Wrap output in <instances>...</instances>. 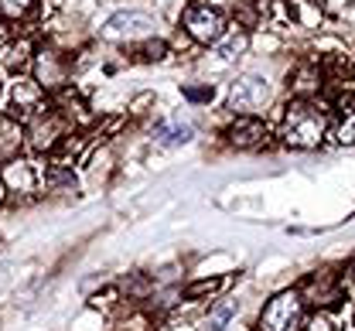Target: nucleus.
I'll return each instance as SVG.
<instances>
[{"label": "nucleus", "mask_w": 355, "mask_h": 331, "mask_svg": "<svg viewBox=\"0 0 355 331\" xmlns=\"http://www.w3.org/2000/svg\"><path fill=\"white\" fill-rule=\"evenodd\" d=\"M328 120L324 113H318L308 99H297L294 106H287V120H284V141L291 147H318V141L324 137Z\"/></svg>", "instance_id": "obj_1"}, {"label": "nucleus", "mask_w": 355, "mask_h": 331, "mask_svg": "<svg viewBox=\"0 0 355 331\" xmlns=\"http://www.w3.org/2000/svg\"><path fill=\"white\" fill-rule=\"evenodd\" d=\"M181 24H184V31H188L195 42L212 45V42H219V38H222L225 17H222V10H216V7H205V3H188V7H184V14H181Z\"/></svg>", "instance_id": "obj_2"}, {"label": "nucleus", "mask_w": 355, "mask_h": 331, "mask_svg": "<svg viewBox=\"0 0 355 331\" xmlns=\"http://www.w3.org/2000/svg\"><path fill=\"white\" fill-rule=\"evenodd\" d=\"M297 325H301V294H294V290L277 294L260 314L263 331H297Z\"/></svg>", "instance_id": "obj_3"}, {"label": "nucleus", "mask_w": 355, "mask_h": 331, "mask_svg": "<svg viewBox=\"0 0 355 331\" xmlns=\"http://www.w3.org/2000/svg\"><path fill=\"white\" fill-rule=\"evenodd\" d=\"M154 31V17L144 14V10H120L106 21L103 28V38L110 42H137V38H147Z\"/></svg>", "instance_id": "obj_4"}, {"label": "nucleus", "mask_w": 355, "mask_h": 331, "mask_svg": "<svg viewBox=\"0 0 355 331\" xmlns=\"http://www.w3.org/2000/svg\"><path fill=\"white\" fill-rule=\"evenodd\" d=\"M35 82L42 89H62L69 82V62L55 48H42L35 55Z\"/></svg>", "instance_id": "obj_5"}, {"label": "nucleus", "mask_w": 355, "mask_h": 331, "mask_svg": "<svg viewBox=\"0 0 355 331\" xmlns=\"http://www.w3.org/2000/svg\"><path fill=\"white\" fill-rule=\"evenodd\" d=\"M28 137L35 150H55V143L65 137V120L51 109H42L31 116V127H28Z\"/></svg>", "instance_id": "obj_6"}, {"label": "nucleus", "mask_w": 355, "mask_h": 331, "mask_svg": "<svg viewBox=\"0 0 355 331\" xmlns=\"http://www.w3.org/2000/svg\"><path fill=\"white\" fill-rule=\"evenodd\" d=\"M266 99H270L266 79H260V75H243V79H236V86L229 93V106L232 109H260Z\"/></svg>", "instance_id": "obj_7"}, {"label": "nucleus", "mask_w": 355, "mask_h": 331, "mask_svg": "<svg viewBox=\"0 0 355 331\" xmlns=\"http://www.w3.org/2000/svg\"><path fill=\"white\" fill-rule=\"evenodd\" d=\"M10 106L21 116H35V113L44 109V89L35 79H17L14 89H10Z\"/></svg>", "instance_id": "obj_8"}, {"label": "nucleus", "mask_w": 355, "mask_h": 331, "mask_svg": "<svg viewBox=\"0 0 355 331\" xmlns=\"http://www.w3.org/2000/svg\"><path fill=\"white\" fill-rule=\"evenodd\" d=\"M0 181H3L10 191L28 195V191H35V185H38V171H35V164H28V161H17V157H14V161H7V164H3Z\"/></svg>", "instance_id": "obj_9"}, {"label": "nucleus", "mask_w": 355, "mask_h": 331, "mask_svg": "<svg viewBox=\"0 0 355 331\" xmlns=\"http://www.w3.org/2000/svg\"><path fill=\"white\" fill-rule=\"evenodd\" d=\"M225 137L232 147H243V150H250V147H260L266 137V127L257 120V116H239L229 130H225Z\"/></svg>", "instance_id": "obj_10"}, {"label": "nucleus", "mask_w": 355, "mask_h": 331, "mask_svg": "<svg viewBox=\"0 0 355 331\" xmlns=\"http://www.w3.org/2000/svg\"><path fill=\"white\" fill-rule=\"evenodd\" d=\"M21 143H24V127L14 116L0 113V164L14 161L17 150H21Z\"/></svg>", "instance_id": "obj_11"}, {"label": "nucleus", "mask_w": 355, "mask_h": 331, "mask_svg": "<svg viewBox=\"0 0 355 331\" xmlns=\"http://www.w3.org/2000/svg\"><path fill=\"white\" fill-rule=\"evenodd\" d=\"M191 127L188 123H178V120H168V123H157L154 127V141L161 143V147H181V143L191 141Z\"/></svg>", "instance_id": "obj_12"}, {"label": "nucleus", "mask_w": 355, "mask_h": 331, "mask_svg": "<svg viewBox=\"0 0 355 331\" xmlns=\"http://www.w3.org/2000/svg\"><path fill=\"white\" fill-rule=\"evenodd\" d=\"M304 294L314 297V304H335L338 301V287L331 280V274H318V277L304 280Z\"/></svg>", "instance_id": "obj_13"}, {"label": "nucleus", "mask_w": 355, "mask_h": 331, "mask_svg": "<svg viewBox=\"0 0 355 331\" xmlns=\"http://www.w3.org/2000/svg\"><path fill=\"white\" fill-rule=\"evenodd\" d=\"M35 10V0H0V17L7 21H21Z\"/></svg>", "instance_id": "obj_14"}, {"label": "nucleus", "mask_w": 355, "mask_h": 331, "mask_svg": "<svg viewBox=\"0 0 355 331\" xmlns=\"http://www.w3.org/2000/svg\"><path fill=\"white\" fill-rule=\"evenodd\" d=\"M236 314V301H225V304H219L212 314H209V321H205V331H222L225 325H229V318Z\"/></svg>", "instance_id": "obj_15"}, {"label": "nucleus", "mask_w": 355, "mask_h": 331, "mask_svg": "<svg viewBox=\"0 0 355 331\" xmlns=\"http://www.w3.org/2000/svg\"><path fill=\"white\" fill-rule=\"evenodd\" d=\"M137 55H140V62H161V58L168 55V42L154 38V42H147V45L137 48Z\"/></svg>", "instance_id": "obj_16"}, {"label": "nucleus", "mask_w": 355, "mask_h": 331, "mask_svg": "<svg viewBox=\"0 0 355 331\" xmlns=\"http://www.w3.org/2000/svg\"><path fill=\"white\" fill-rule=\"evenodd\" d=\"M28 51H31V42H17V45H10L3 51V62H7L10 69H21V65L28 62Z\"/></svg>", "instance_id": "obj_17"}, {"label": "nucleus", "mask_w": 355, "mask_h": 331, "mask_svg": "<svg viewBox=\"0 0 355 331\" xmlns=\"http://www.w3.org/2000/svg\"><path fill=\"white\" fill-rule=\"evenodd\" d=\"M219 284L222 280H195V284L184 290V297H188V301H198V297H205V294H216Z\"/></svg>", "instance_id": "obj_18"}, {"label": "nucleus", "mask_w": 355, "mask_h": 331, "mask_svg": "<svg viewBox=\"0 0 355 331\" xmlns=\"http://www.w3.org/2000/svg\"><path fill=\"white\" fill-rule=\"evenodd\" d=\"M243 48H246V35H229L219 45V55L222 58H232V55H239Z\"/></svg>", "instance_id": "obj_19"}, {"label": "nucleus", "mask_w": 355, "mask_h": 331, "mask_svg": "<svg viewBox=\"0 0 355 331\" xmlns=\"http://www.w3.org/2000/svg\"><path fill=\"white\" fill-rule=\"evenodd\" d=\"M181 93H184V99H191V102H209L216 96V89L212 86H184Z\"/></svg>", "instance_id": "obj_20"}, {"label": "nucleus", "mask_w": 355, "mask_h": 331, "mask_svg": "<svg viewBox=\"0 0 355 331\" xmlns=\"http://www.w3.org/2000/svg\"><path fill=\"white\" fill-rule=\"evenodd\" d=\"M338 141L342 143H355V113L345 116V123L338 127Z\"/></svg>", "instance_id": "obj_21"}, {"label": "nucleus", "mask_w": 355, "mask_h": 331, "mask_svg": "<svg viewBox=\"0 0 355 331\" xmlns=\"http://www.w3.org/2000/svg\"><path fill=\"white\" fill-rule=\"evenodd\" d=\"M311 331H331V318H328V314H318V318L311 321Z\"/></svg>", "instance_id": "obj_22"}, {"label": "nucleus", "mask_w": 355, "mask_h": 331, "mask_svg": "<svg viewBox=\"0 0 355 331\" xmlns=\"http://www.w3.org/2000/svg\"><path fill=\"white\" fill-rule=\"evenodd\" d=\"M7 270H10V267H7V263H0V290H3V287H7V277H10V274H7Z\"/></svg>", "instance_id": "obj_23"}]
</instances>
